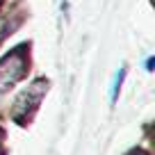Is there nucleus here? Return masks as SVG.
Wrapping results in <instances>:
<instances>
[{"label": "nucleus", "instance_id": "nucleus-1", "mask_svg": "<svg viewBox=\"0 0 155 155\" xmlns=\"http://www.w3.org/2000/svg\"><path fill=\"white\" fill-rule=\"evenodd\" d=\"M23 75H25V53L23 48H16L14 53L0 59V94L12 89Z\"/></svg>", "mask_w": 155, "mask_h": 155}, {"label": "nucleus", "instance_id": "nucleus-2", "mask_svg": "<svg viewBox=\"0 0 155 155\" xmlns=\"http://www.w3.org/2000/svg\"><path fill=\"white\" fill-rule=\"evenodd\" d=\"M46 89H48V82H46V80H37L32 87H28L21 94L18 101H16V107H14V119L16 121H23L25 116L41 103V96L46 94Z\"/></svg>", "mask_w": 155, "mask_h": 155}, {"label": "nucleus", "instance_id": "nucleus-3", "mask_svg": "<svg viewBox=\"0 0 155 155\" xmlns=\"http://www.w3.org/2000/svg\"><path fill=\"white\" fill-rule=\"evenodd\" d=\"M123 78H126V66H121L114 75V84H112V91H110V103L114 105L116 98H119V91H121V84H123Z\"/></svg>", "mask_w": 155, "mask_h": 155}, {"label": "nucleus", "instance_id": "nucleus-4", "mask_svg": "<svg viewBox=\"0 0 155 155\" xmlns=\"http://www.w3.org/2000/svg\"><path fill=\"white\" fill-rule=\"evenodd\" d=\"M146 71H153V57L146 59Z\"/></svg>", "mask_w": 155, "mask_h": 155}, {"label": "nucleus", "instance_id": "nucleus-5", "mask_svg": "<svg viewBox=\"0 0 155 155\" xmlns=\"http://www.w3.org/2000/svg\"><path fill=\"white\" fill-rule=\"evenodd\" d=\"M130 155H146V153H144V150H132Z\"/></svg>", "mask_w": 155, "mask_h": 155}, {"label": "nucleus", "instance_id": "nucleus-6", "mask_svg": "<svg viewBox=\"0 0 155 155\" xmlns=\"http://www.w3.org/2000/svg\"><path fill=\"white\" fill-rule=\"evenodd\" d=\"M0 2H2V0H0Z\"/></svg>", "mask_w": 155, "mask_h": 155}]
</instances>
